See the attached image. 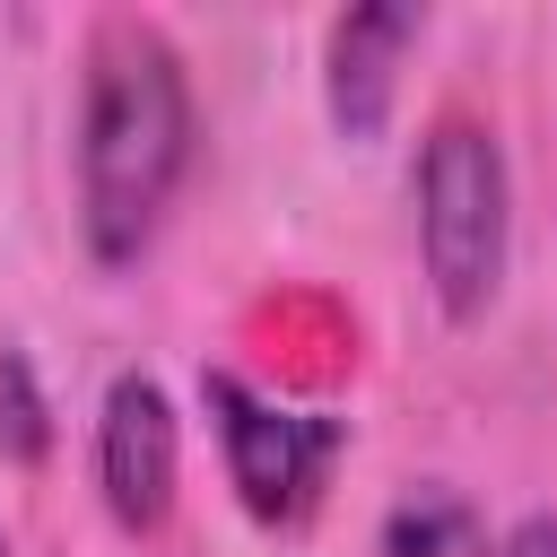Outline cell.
<instances>
[{
  "label": "cell",
  "mask_w": 557,
  "mask_h": 557,
  "mask_svg": "<svg viewBox=\"0 0 557 557\" xmlns=\"http://www.w3.org/2000/svg\"><path fill=\"white\" fill-rule=\"evenodd\" d=\"M191 157V87L174 44L148 17H104L87 44V113H78V226L96 261H131Z\"/></svg>",
  "instance_id": "obj_1"
},
{
  "label": "cell",
  "mask_w": 557,
  "mask_h": 557,
  "mask_svg": "<svg viewBox=\"0 0 557 557\" xmlns=\"http://www.w3.org/2000/svg\"><path fill=\"white\" fill-rule=\"evenodd\" d=\"M418 252L453 322H470L505 278V157L461 113L418 148Z\"/></svg>",
  "instance_id": "obj_2"
},
{
  "label": "cell",
  "mask_w": 557,
  "mask_h": 557,
  "mask_svg": "<svg viewBox=\"0 0 557 557\" xmlns=\"http://www.w3.org/2000/svg\"><path fill=\"white\" fill-rule=\"evenodd\" d=\"M200 400L218 418V444H226V479L244 496L252 522H305L322 479H331V453H339V418H296V409H270L252 383L235 374H200Z\"/></svg>",
  "instance_id": "obj_3"
},
{
  "label": "cell",
  "mask_w": 557,
  "mask_h": 557,
  "mask_svg": "<svg viewBox=\"0 0 557 557\" xmlns=\"http://www.w3.org/2000/svg\"><path fill=\"white\" fill-rule=\"evenodd\" d=\"M96 479L122 531H165L174 513V409L157 392V374H113L104 418H96Z\"/></svg>",
  "instance_id": "obj_4"
},
{
  "label": "cell",
  "mask_w": 557,
  "mask_h": 557,
  "mask_svg": "<svg viewBox=\"0 0 557 557\" xmlns=\"http://www.w3.org/2000/svg\"><path fill=\"white\" fill-rule=\"evenodd\" d=\"M418 9L400 0H374V9H348L331 26V122L348 139H374L392 122V87H400V52L418 44Z\"/></svg>",
  "instance_id": "obj_5"
},
{
  "label": "cell",
  "mask_w": 557,
  "mask_h": 557,
  "mask_svg": "<svg viewBox=\"0 0 557 557\" xmlns=\"http://www.w3.org/2000/svg\"><path fill=\"white\" fill-rule=\"evenodd\" d=\"M383 557H496V540L453 487H409L383 522Z\"/></svg>",
  "instance_id": "obj_6"
},
{
  "label": "cell",
  "mask_w": 557,
  "mask_h": 557,
  "mask_svg": "<svg viewBox=\"0 0 557 557\" xmlns=\"http://www.w3.org/2000/svg\"><path fill=\"white\" fill-rule=\"evenodd\" d=\"M0 453L9 461H44L52 453V418H44V392H35L17 348H0Z\"/></svg>",
  "instance_id": "obj_7"
},
{
  "label": "cell",
  "mask_w": 557,
  "mask_h": 557,
  "mask_svg": "<svg viewBox=\"0 0 557 557\" xmlns=\"http://www.w3.org/2000/svg\"><path fill=\"white\" fill-rule=\"evenodd\" d=\"M505 557H557V522H548V513H531V522L505 540Z\"/></svg>",
  "instance_id": "obj_8"
},
{
  "label": "cell",
  "mask_w": 557,
  "mask_h": 557,
  "mask_svg": "<svg viewBox=\"0 0 557 557\" xmlns=\"http://www.w3.org/2000/svg\"><path fill=\"white\" fill-rule=\"evenodd\" d=\"M0 557H9V548H0Z\"/></svg>",
  "instance_id": "obj_9"
}]
</instances>
